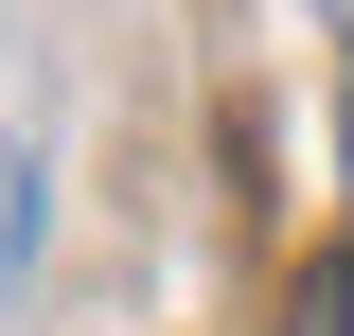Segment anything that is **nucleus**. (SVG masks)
Listing matches in <instances>:
<instances>
[{"label": "nucleus", "mask_w": 354, "mask_h": 336, "mask_svg": "<svg viewBox=\"0 0 354 336\" xmlns=\"http://www.w3.org/2000/svg\"><path fill=\"white\" fill-rule=\"evenodd\" d=\"M283 336H354V248H319L301 283H283Z\"/></svg>", "instance_id": "1"}, {"label": "nucleus", "mask_w": 354, "mask_h": 336, "mask_svg": "<svg viewBox=\"0 0 354 336\" xmlns=\"http://www.w3.org/2000/svg\"><path fill=\"white\" fill-rule=\"evenodd\" d=\"M36 248V160H18V142H0V265Z\"/></svg>", "instance_id": "2"}, {"label": "nucleus", "mask_w": 354, "mask_h": 336, "mask_svg": "<svg viewBox=\"0 0 354 336\" xmlns=\"http://www.w3.org/2000/svg\"><path fill=\"white\" fill-rule=\"evenodd\" d=\"M337 124H354V71H337ZM337 248H354V230H337Z\"/></svg>", "instance_id": "3"}]
</instances>
